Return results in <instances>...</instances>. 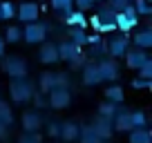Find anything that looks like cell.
Segmentation results:
<instances>
[{
	"label": "cell",
	"mask_w": 152,
	"mask_h": 143,
	"mask_svg": "<svg viewBox=\"0 0 152 143\" xmlns=\"http://www.w3.org/2000/svg\"><path fill=\"white\" fill-rule=\"evenodd\" d=\"M45 36H47V25L43 23H27V27H25L23 31V38L27 40V43H40V40H45Z\"/></svg>",
	"instance_id": "cell-1"
},
{
	"label": "cell",
	"mask_w": 152,
	"mask_h": 143,
	"mask_svg": "<svg viewBox=\"0 0 152 143\" xmlns=\"http://www.w3.org/2000/svg\"><path fill=\"white\" fill-rule=\"evenodd\" d=\"M114 18H116V11H114V9H110L107 5L99 7V14H96V20H99V31H114V29H116Z\"/></svg>",
	"instance_id": "cell-2"
},
{
	"label": "cell",
	"mask_w": 152,
	"mask_h": 143,
	"mask_svg": "<svg viewBox=\"0 0 152 143\" xmlns=\"http://www.w3.org/2000/svg\"><path fill=\"white\" fill-rule=\"evenodd\" d=\"M9 94L14 101H29L31 98V85L25 78H14L9 87Z\"/></svg>",
	"instance_id": "cell-3"
},
{
	"label": "cell",
	"mask_w": 152,
	"mask_h": 143,
	"mask_svg": "<svg viewBox=\"0 0 152 143\" xmlns=\"http://www.w3.org/2000/svg\"><path fill=\"white\" fill-rule=\"evenodd\" d=\"M16 14H18V20H23V23H36L38 14H40V7L36 2H31V0H25L23 5L16 9Z\"/></svg>",
	"instance_id": "cell-4"
},
{
	"label": "cell",
	"mask_w": 152,
	"mask_h": 143,
	"mask_svg": "<svg viewBox=\"0 0 152 143\" xmlns=\"http://www.w3.org/2000/svg\"><path fill=\"white\" fill-rule=\"evenodd\" d=\"M72 101L69 96V90L67 87H52L49 90V103H52V107H56V110H63V107H67Z\"/></svg>",
	"instance_id": "cell-5"
},
{
	"label": "cell",
	"mask_w": 152,
	"mask_h": 143,
	"mask_svg": "<svg viewBox=\"0 0 152 143\" xmlns=\"http://www.w3.org/2000/svg\"><path fill=\"white\" fill-rule=\"evenodd\" d=\"M125 56V63H128V67H132V69H139V67L143 65V63L148 61V54H145V49H141V47H134V49H128V52L123 54Z\"/></svg>",
	"instance_id": "cell-6"
},
{
	"label": "cell",
	"mask_w": 152,
	"mask_h": 143,
	"mask_svg": "<svg viewBox=\"0 0 152 143\" xmlns=\"http://www.w3.org/2000/svg\"><path fill=\"white\" fill-rule=\"evenodd\" d=\"M2 67L7 69V74H11V76H16V78H23L25 74H27V65H25L20 58H5Z\"/></svg>",
	"instance_id": "cell-7"
},
{
	"label": "cell",
	"mask_w": 152,
	"mask_h": 143,
	"mask_svg": "<svg viewBox=\"0 0 152 143\" xmlns=\"http://www.w3.org/2000/svg\"><path fill=\"white\" fill-rule=\"evenodd\" d=\"M125 52H128V40H125L123 36H114V38L107 43V54H110L112 58L123 56Z\"/></svg>",
	"instance_id": "cell-8"
},
{
	"label": "cell",
	"mask_w": 152,
	"mask_h": 143,
	"mask_svg": "<svg viewBox=\"0 0 152 143\" xmlns=\"http://www.w3.org/2000/svg\"><path fill=\"white\" fill-rule=\"evenodd\" d=\"M99 74H101V81H114L119 76V67L114 61H103L99 63Z\"/></svg>",
	"instance_id": "cell-9"
},
{
	"label": "cell",
	"mask_w": 152,
	"mask_h": 143,
	"mask_svg": "<svg viewBox=\"0 0 152 143\" xmlns=\"http://www.w3.org/2000/svg\"><path fill=\"white\" fill-rule=\"evenodd\" d=\"M92 128L96 130V134H99L101 139L110 136V134H112V119H110V116H101L99 114V119H96V123L92 125Z\"/></svg>",
	"instance_id": "cell-10"
},
{
	"label": "cell",
	"mask_w": 152,
	"mask_h": 143,
	"mask_svg": "<svg viewBox=\"0 0 152 143\" xmlns=\"http://www.w3.org/2000/svg\"><path fill=\"white\" fill-rule=\"evenodd\" d=\"M40 63H45V65H49V63H56L58 61V49H56V45H52V43H45L43 45V49H40Z\"/></svg>",
	"instance_id": "cell-11"
},
{
	"label": "cell",
	"mask_w": 152,
	"mask_h": 143,
	"mask_svg": "<svg viewBox=\"0 0 152 143\" xmlns=\"http://www.w3.org/2000/svg\"><path fill=\"white\" fill-rule=\"evenodd\" d=\"M65 20H67V25H69V27H81V29H85V25H87L85 14H83V11H78V9H72L69 14L65 16Z\"/></svg>",
	"instance_id": "cell-12"
},
{
	"label": "cell",
	"mask_w": 152,
	"mask_h": 143,
	"mask_svg": "<svg viewBox=\"0 0 152 143\" xmlns=\"http://www.w3.org/2000/svg\"><path fill=\"white\" fill-rule=\"evenodd\" d=\"M83 81L87 85H99L101 83V74H99V65H87L83 72Z\"/></svg>",
	"instance_id": "cell-13"
},
{
	"label": "cell",
	"mask_w": 152,
	"mask_h": 143,
	"mask_svg": "<svg viewBox=\"0 0 152 143\" xmlns=\"http://www.w3.org/2000/svg\"><path fill=\"white\" fill-rule=\"evenodd\" d=\"M150 132L145 128H132L130 132V143H150Z\"/></svg>",
	"instance_id": "cell-14"
},
{
	"label": "cell",
	"mask_w": 152,
	"mask_h": 143,
	"mask_svg": "<svg viewBox=\"0 0 152 143\" xmlns=\"http://www.w3.org/2000/svg\"><path fill=\"white\" fill-rule=\"evenodd\" d=\"M69 43H74V45H87V34H85V29H81V27H69Z\"/></svg>",
	"instance_id": "cell-15"
},
{
	"label": "cell",
	"mask_w": 152,
	"mask_h": 143,
	"mask_svg": "<svg viewBox=\"0 0 152 143\" xmlns=\"http://www.w3.org/2000/svg\"><path fill=\"white\" fill-rule=\"evenodd\" d=\"M134 45L141 49H148L152 47V31L150 29H143V31H139L137 36H134Z\"/></svg>",
	"instance_id": "cell-16"
},
{
	"label": "cell",
	"mask_w": 152,
	"mask_h": 143,
	"mask_svg": "<svg viewBox=\"0 0 152 143\" xmlns=\"http://www.w3.org/2000/svg\"><path fill=\"white\" fill-rule=\"evenodd\" d=\"M23 123H25V130H27V132H34V130L40 128V116L34 114V112H25Z\"/></svg>",
	"instance_id": "cell-17"
},
{
	"label": "cell",
	"mask_w": 152,
	"mask_h": 143,
	"mask_svg": "<svg viewBox=\"0 0 152 143\" xmlns=\"http://www.w3.org/2000/svg\"><path fill=\"white\" fill-rule=\"evenodd\" d=\"M114 25L121 29V31H130V29L134 27V23L128 18V16L123 14V11H116V18H114Z\"/></svg>",
	"instance_id": "cell-18"
},
{
	"label": "cell",
	"mask_w": 152,
	"mask_h": 143,
	"mask_svg": "<svg viewBox=\"0 0 152 143\" xmlns=\"http://www.w3.org/2000/svg\"><path fill=\"white\" fill-rule=\"evenodd\" d=\"M114 128L116 130H132V121H130V112H121L114 119Z\"/></svg>",
	"instance_id": "cell-19"
},
{
	"label": "cell",
	"mask_w": 152,
	"mask_h": 143,
	"mask_svg": "<svg viewBox=\"0 0 152 143\" xmlns=\"http://www.w3.org/2000/svg\"><path fill=\"white\" fill-rule=\"evenodd\" d=\"M52 7L58 11V14H69L74 9V0H52Z\"/></svg>",
	"instance_id": "cell-20"
},
{
	"label": "cell",
	"mask_w": 152,
	"mask_h": 143,
	"mask_svg": "<svg viewBox=\"0 0 152 143\" xmlns=\"http://www.w3.org/2000/svg\"><path fill=\"white\" fill-rule=\"evenodd\" d=\"M105 96H107L110 103H121V101H123V90H121L119 85H112V87L105 90Z\"/></svg>",
	"instance_id": "cell-21"
},
{
	"label": "cell",
	"mask_w": 152,
	"mask_h": 143,
	"mask_svg": "<svg viewBox=\"0 0 152 143\" xmlns=\"http://www.w3.org/2000/svg\"><path fill=\"white\" fill-rule=\"evenodd\" d=\"M134 9H137L139 16H150L152 14V5H150V0H134Z\"/></svg>",
	"instance_id": "cell-22"
},
{
	"label": "cell",
	"mask_w": 152,
	"mask_h": 143,
	"mask_svg": "<svg viewBox=\"0 0 152 143\" xmlns=\"http://www.w3.org/2000/svg\"><path fill=\"white\" fill-rule=\"evenodd\" d=\"M52 87H56V74H43V76H40V90L43 92H49L52 90Z\"/></svg>",
	"instance_id": "cell-23"
},
{
	"label": "cell",
	"mask_w": 152,
	"mask_h": 143,
	"mask_svg": "<svg viewBox=\"0 0 152 143\" xmlns=\"http://www.w3.org/2000/svg\"><path fill=\"white\" fill-rule=\"evenodd\" d=\"M61 134H63V139H67V141H74L76 134H78V128H76L74 123H65L61 128Z\"/></svg>",
	"instance_id": "cell-24"
},
{
	"label": "cell",
	"mask_w": 152,
	"mask_h": 143,
	"mask_svg": "<svg viewBox=\"0 0 152 143\" xmlns=\"http://www.w3.org/2000/svg\"><path fill=\"white\" fill-rule=\"evenodd\" d=\"M81 136H83V143H101V136L96 134L94 128H85L81 132Z\"/></svg>",
	"instance_id": "cell-25"
},
{
	"label": "cell",
	"mask_w": 152,
	"mask_h": 143,
	"mask_svg": "<svg viewBox=\"0 0 152 143\" xmlns=\"http://www.w3.org/2000/svg\"><path fill=\"white\" fill-rule=\"evenodd\" d=\"M23 38V29H18V27H7V31H5V40H9V43H16V40H20Z\"/></svg>",
	"instance_id": "cell-26"
},
{
	"label": "cell",
	"mask_w": 152,
	"mask_h": 143,
	"mask_svg": "<svg viewBox=\"0 0 152 143\" xmlns=\"http://www.w3.org/2000/svg\"><path fill=\"white\" fill-rule=\"evenodd\" d=\"M0 11H2V20H9L16 16V7L11 2H0Z\"/></svg>",
	"instance_id": "cell-27"
},
{
	"label": "cell",
	"mask_w": 152,
	"mask_h": 143,
	"mask_svg": "<svg viewBox=\"0 0 152 143\" xmlns=\"http://www.w3.org/2000/svg\"><path fill=\"white\" fill-rule=\"evenodd\" d=\"M139 78H145V81H150V78H152V61H150V58L139 67Z\"/></svg>",
	"instance_id": "cell-28"
},
{
	"label": "cell",
	"mask_w": 152,
	"mask_h": 143,
	"mask_svg": "<svg viewBox=\"0 0 152 143\" xmlns=\"http://www.w3.org/2000/svg\"><path fill=\"white\" fill-rule=\"evenodd\" d=\"M130 121H132V128H143L145 125V114L143 112H130Z\"/></svg>",
	"instance_id": "cell-29"
},
{
	"label": "cell",
	"mask_w": 152,
	"mask_h": 143,
	"mask_svg": "<svg viewBox=\"0 0 152 143\" xmlns=\"http://www.w3.org/2000/svg\"><path fill=\"white\" fill-rule=\"evenodd\" d=\"M128 5H130V0H107V7L114 11H123Z\"/></svg>",
	"instance_id": "cell-30"
},
{
	"label": "cell",
	"mask_w": 152,
	"mask_h": 143,
	"mask_svg": "<svg viewBox=\"0 0 152 143\" xmlns=\"http://www.w3.org/2000/svg\"><path fill=\"white\" fill-rule=\"evenodd\" d=\"M96 5V0H74V7L78 11H85V9H92Z\"/></svg>",
	"instance_id": "cell-31"
},
{
	"label": "cell",
	"mask_w": 152,
	"mask_h": 143,
	"mask_svg": "<svg viewBox=\"0 0 152 143\" xmlns=\"http://www.w3.org/2000/svg\"><path fill=\"white\" fill-rule=\"evenodd\" d=\"M0 123H2V125L11 123V112L7 110V105H0Z\"/></svg>",
	"instance_id": "cell-32"
},
{
	"label": "cell",
	"mask_w": 152,
	"mask_h": 143,
	"mask_svg": "<svg viewBox=\"0 0 152 143\" xmlns=\"http://www.w3.org/2000/svg\"><path fill=\"white\" fill-rule=\"evenodd\" d=\"M123 14H125V16H128V18H130V20H132V23H134V25H137V23H139V14H137V9H134V7H132V2H130V5H128V7H125V9H123Z\"/></svg>",
	"instance_id": "cell-33"
},
{
	"label": "cell",
	"mask_w": 152,
	"mask_h": 143,
	"mask_svg": "<svg viewBox=\"0 0 152 143\" xmlns=\"http://www.w3.org/2000/svg\"><path fill=\"white\" fill-rule=\"evenodd\" d=\"M99 114L101 116H112L114 114V103H110V101H107V103H103L99 107Z\"/></svg>",
	"instance_id": "cell-34"
},
{
	"label": "cell",
	"mask_w": 152,
	"mask_h": 143,
	"mask_svg": "<svg viewBox=\"0 0 152 143\" xmlns=\"http://www.w3.org/2000/svg\"><path fill=\"white\" fill-rule=\"evenodd\" d=\"M132 85H134V87H139V90H145V87H150L152 83H150V81H145V78H134Z\"/></svg>",
	"instance_id": "cell-35"
},
{
	"label": "cell",
	"mask_w": 152,
	"mask_h": 143,
	"mask_svg": "<svg viewBox=\"0 0 152 143\" xmlns=\"http://www.w3.org/2000/svg\"><path fill=\"white\" fill-rule=\"evenodd\" d=\"M20 143H38V136H34V134H29V136H23V139H20Z\"/></svg>",
	"instance_id": "cell-36"
},
{
	"label": "cell",
	"mask_w": 152,
	"mask_h": 143,
	"mask_svg": "<svg viewBox=\"0 0 152 143\" xmlns=\"http://www.w3.org/2000/svg\"><path fill=\"white\" fill-rule=\"evenodd\" d=\"M2 54H5V40L0 38V56H2Z\"/></svg>",
	"instance_id": "cell-37"
},
{
	"label": "cell",
	"mask_w": 152,
	"mask_h": 143,
	"mask_svg": "<svg viewBox=\"0 0 152 143\" xmlns=\"http://www.w3.org/2000/svg\"><path fill=\"white\" fill-rule=\"evenodd\" d=\"M2 132H5V125H2V123H0V134H2Z\"/></svg>",
	"instance_id": "cell-38"
},
{
	"label": "cell",
	"mask_w": 152,
	"mask_h": 143,
	"mask_svg": "<svg viewBox=\"0 0 152 143\" xmlns=\"http://www.w3.org/2000/svg\"><path fill=\"white\" fill-rule=\"evenodd\" d=\"M0 20H2V11H0Z\"/></svg>",
	"instance_id": "cell-39"
}]
</instances>
